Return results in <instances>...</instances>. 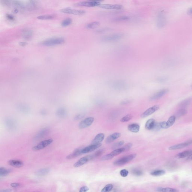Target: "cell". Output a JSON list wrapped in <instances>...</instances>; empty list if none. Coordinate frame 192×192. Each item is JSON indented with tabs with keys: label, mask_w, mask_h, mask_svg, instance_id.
Instances as JSON below:
<instances>
[{
	"label": "cell",
	"mask_w": 192,
	"mask_h": 192,
	"mask_svg": "<svg viewBox=\"0 0 192 192\" xmlns=\"http://www.w3.org/2000/svg\"><path fill=\"white\" fill-rule=\"evenodd\" d=\"M64 38L61 37H55L48 39L42 42L41 45L45 46H53L61 45L65 43Z\"/></svg>",
	"instance_id": "cell-1"
},
{
	"label": "cell",
	"mask_w": 192,
	"mask_h": 192,
	"mask_svg": "<svg viewBox=\"0 0 192 192\" xmlns=\"http://www.w3.org/2000/svg\"><path fill=\"white\" fill-rule=\"evenodd\" d=\"M136 156V154L134 153L122 157L115 161L114 162V165L116 166H121L126 164L134 159Z\"/></svg>",
	"instance_id": "cell-2"
},
{
	"label": "cell",
	"mask_w": 192,
	"mask_h": 192,
	"mask_svg": "<svg viewBox=\"0 0 192 192\" xmlns=\"http://www.w3.org/2000/svg\"><path fill=\"white\" fill-rule=\"evenodd\" d=\"M125 151V149L124 147H121V148L114 150L112 152L110 153L104 155L101 158V161H105L110 160V159H112L115 156H117L118 155H119L120 153H122L123 152Z\"/></svg>",
	"instance_id": "cell-3"
},
{
	"label": "cell",
	"mask_w": 192,
	"mask_h": 192,
	"mask_svg": "<svg viewBox=\"0 0 192 192\" xmlns=\"http://www.w3.org/2000/svg\"><path fill=\"white\" fill-rule=\"evenodd\" d=\"M53 141V140L52 139H49L43 140L38 143L37 145L33 147H32V149L35 151H39L43 149L50 144H51Z\"/></svg>",
	"instance_id": "cell-4"
},
{
	"label": "cell",
	"mask_w": 192,
	"mask_h": 192,
	"mask_svg": "<svg viewBox=\"0 0 192 192\" xmlns=\"http://www.w3.org/2000/svg\"><path fill=\"white\" fill-rule=\"evenodd\" d=\"M123 36L124 35L123 34L118 33L104 36L102 38L101 40L104 42L116 41L122 38Z\"/></svg>",
	"instance_id": "cell-5"
},
{
	"label": "cell",
	"mask_w": 192,
	"mask_h": 192,
	"mask_svg": "<svg viewBox=\"0 0 192 192\" xmlns=\"http://www.w3.org/2000/svg\"><path fill=\"white\" fill-rule=\"evenodd\" d=\"M94 158L93 155H89L81 158L79 159L74 164V167L75 168L80 167L85 164L87 163L94 159Z\"/></svg>",
	"instance_id": "cell-6"
},
{
	"label": "cell",
	"mask_w": 192,
	"mask_h": 192,
	"mask_svg": "<svg viewBox=\"0 0 192 192\" xmlns=\"http://www.w3.org/2000/svg\"><path fill=\"white\" fill-rule=\"evenodd\" d=\"M100 2L99 1H83L77 3L75 5L77 6H85V7H92L99 6L100 5Z\"/></svg>",
	"instance_id": "cell-7"
},
{
	"label": "cell",
	"mask_w": 192,
	"mask_h": 192,
	"mask_svg": "<svg viewBox=\"0 0 192 192\" xmlns=\"http://www.w3.org/2000/svg\"><path fill=\"white\" fill-rule=\"evenodd\" d=\"M94 121V118L93 117L86 118L80 122L79 124V127L80 129L86 128L92 125Z\"/></svg>",
	"instance_id": "cell-8"
},
{
	"label": "cell",
	"mask_w": 192,
	"mask_h": 192,
	"mask_svg": "<svg viewBox=\"0 0 192 192\" xmlns=\"http://www.w3.org/2000/svg\"><path fill=\"white\" fill-rule=\"evenodd\" d=\"M176 116H172L169 118L167 121H164L160 123V126L161 129H167L172 126L176 120Z\"/></svg>",
	"instance_id": "cell-9"
},
{
	"label": "cell",
	"mask_w": 192,
	"mask_h": 192,
	"mask_svg": "<svg viewBox=\"0 0 192 192\" xmlns=\"http://www.w3.org/2000/svg\"><path fill=\"white\" fill-rule=\"evenodd\" d=\"M60 12L65 14H72L74 15H82L85 14V11L81 10H74L69 8H65L62 9L60 10Z\"/></svg>",
	"instance_id": "cell-10"
},
{
	"label": "cell",
	"mask_w": 192,
	"mask_h": 192,
	"mask_svg": "<svg viewBox=\"0 0 192 192\" xmlns=\"http://www.w3.org/2000/svg\"><path fill=\"white\" fill-rule=\"evenodd\" d=\"M192 144V139L187 140L185 142L181 143L178 144L177 145H174L169 147V149L170 150H176L180 149L182 148L187 147L190 145Z\"/></svg>",
	"instance_id": "cell-11"
},
{
	"label": "cell",
	"mask_w": 192,
	"mask_h": 192,
	"mask_svg": "<svg viewBox=\"0 0 192 192\" xmlns=\"http://www.w3.org/2000/svg\"><path fill=\"white\" fill-rule=\"evenodd\" d=\"M159 108V106L158 105H155L146 110L141 114L140 117L142 118L148 117L151 114H153Z\"/></svg>",
	"instance_id": "cell-12"
},
{
	"label": "cell",
	"mask_w": 192,
	"mask_h": 192,
	"mask_svg": "<svg viewBox=\"0 0 192 192\" xmlns=\"http://www.w3.org/2000/svg\"><path fill=\"white\" fill-rule=\"evenodd\" d=\"M101 145L102 144L101 143L98 144H91V145L82 149L81 153L82 154H85L94 151L95 150L100 147Z\"/></svg>",
	"instance_id": "cell-13"
},
{
	"label": "cell",
	"mask_w": 192,
	"mask_h": 192,
	"mask_svg": "<svg viewBox=\"0 0 192 192\" xmlns=\"http://www.w3.org/2000/svg\"><path fill=\"white\" fill-rule=\"evenodd\" d=\"M166 20L165 14L163 12H161L159 13L158 16L157 24L159 28H163L165 24Z\"/></svg>",
	"instance_id": "cell-14"
},
{
	"label": "cell",
	"mask_w": 192,
	"mask_h": 192,
	"mask_svg": "<svg viewBox=\"0 0 192 192\" xmlns=\"http://www.w3.org/2000/svg\"><path fill=\"white\" fill-rule=\"evenodd\" d=\"M99 7L103 9L110 10H119L122 9V5L118 4H102L99 6Z\"/></svg>",
	"instance_id": "cell-15"
},
{
	"label": "cell",
	"mask_w": 192,
	"mask_h": 192,
	"mask_svg": "<svg viewBox=\"0 0 192 192\" xmlns=\"http://www.w3.org/2000/svg\"><path fill=\"white\" fill-rule=\"evenodd\" d=\"M49 132V130L48 128H44L39 131L36 134L34 137V139L35 140H38L43 139L46 136Z\"/></svg>",
	"instance_id": "cell-16"
},
{
	"label": "cell",
	"mask_w": 192,
	"mask_h": 192,
	"mask_svg": "<svg viewBox=\"0 0 192 192\" xmlns=\"http://www.w3.org/2000/svg\"><path fill=\"white\" fill-rule=\"evenodd\" d=\"M168 92V90L167 89L161 90L158 92L156 93V94H155L154 95L152 96L150 98V100L154 101L158 100L159 99L163 97V96L165 94H167Z\"/></svg>",
	"instance_id": "cell-17"
},
{
	"label": "cell",
	"mask_w": 192,
	"mask_h": 192,
	"mask_svg": "<svg viewBox=\"0 0 192 192\" xmlns=\"http://www.w3.org/2000/svg\"><path fill=\"white\" fill-rule=\"evenodd\" d=\"M5 123L7 128L10 130H14L16 126V122L11 118H6L5 119Z\"/></svg>",
	"instance_id": "cell-18"
},
{
	"label": "cell",
	"mask_w": 192,
	"mask_h": 192,
	"mask_svg": "<svg viewBox=\"0 0 192 192\" xmlns=\"http://www.w3.org/2000/svg\"><path fill=\"white\" fill-rule=\"evenodd\" d=\"M121 136V134L119 132H115L112 134L111 135L107 138L106 140V143L108 144L112 143L116 140L118 139Z\"/></svg>",
	"instance_id": "cell-19"
},
{
	"label": "cell",
	"mask_w": 192,
	"mask_h": 192,
	"mask_svg": "<svg viewBox=\"0 0 192 192\" xmlns=\"http://www.w3.org/2000/svg\"><path fill=\"white\" fill-rule=\"evenodd\" d=\"M105 138V135L103 133L98 134H97L93 140L92 141V144H98L101 143L104 140Z\"/></svg>",
	"instance_id": "cell-20"
},
{
	"label": "cell",
	"mask_w": 192,
	"mask_h": 192,
	"mask_svg": "<svg viewBox=\"0 0 192 192\" xmlns=\"http://www.w3.org/2000/svg\"><path fill=\"white\" fill-rule=\"evenodd\" d=\"M156 124V122L154 119H149L146 123L145 128L148 130H153Z\"/></svg>",
	"instance_id": "cell-21"
},
{
	"label": "cell",
	"mask_w": 192,
	"mask_h": 192,
	"mask_svg": "<svg viewBox=\"0 0 192 192\" xmlns=\"http://www.w3.org/2000/svg\"><path fill=\"white\" fill-rule=\"evenodd\" d=\"M128 129L130 131L133 133H137L139 132L140 129L139 125L136 123L130 124L128 126Z\"/></svg>",
	"instance_id": "cell-22"
},
{
	"label": "cell",
	"mask_w": 192,
	"mask_h": 192,
	"mask_svg": "<svg viewBox=\"0 0 192 192\" xmlns=\"http://www.w3.org/2000/svg\"><path fill=\"white\" fill-rule=\"evenodd\" d=\"M8 163L10 165L17 167L20 168L23 165V163L22 161L18 160H11L8 161Z\"/></svg>",
	"instance_id": "cell-23"
},
{
	"label": "cell",
	"mask_w": 192,
	"mask_h": 192,
	"mask_svg": "<svg viewBox=\"0 0 192 192\" xmlns=\"http://www.w3.org/2000/svg\"><path fill=\"white\" fill-rule=\"evenodd\" d=\"M81 149H76L72 153L68 155L66 157V158L68 159H71L78 157L82 154Z\"/></svg>",
	"instance_id": "cell-24"
},
{
	"label": "cell",
	"mask_w": 192,
	"mask_h": 192,
	"mask_svg": "<svg viewBox=\"0 0 192 192\" xmlns=\"http://www.w3.org/2000/svg\"><path fill=\"white\" fill-rule=\"evenodd\" d=\"M192 153V150H188L180 152L176 155V157L179 159L183 158L186 157H189Z\"/></svg>",
	"instance_id": "cell-25"
},
{
	"label": "cell",
	"mask_w": 192,
	"mask_h": 192,
	"mask_svg": "<svg viewBox=\"0 0 192 192\" xmlns=\"http://www.w3.org/2000/svg\"><path fill=\"white\" fill-rule=\"evenodd\" d=\"M50 172L49 169H41L35 172V175L38 176H43L48 175Z\"/></svg>",
	"instance_id": "cell-26"
},
{
	"label": "cell",
	"mask_w": 192,
	"mask_h": 192,
	"mask_svg": "<svg viewBox=\"0 0 192 192\" xmlns=\"http://www.w3.org/2000/svg\"><path fill=\"white\" fill-rule=\"evenodd\" d=\"M157 191L158 192H178L179 190L177 189L171 188H158Z\"/></svg>",
	"instance_id": "cell-27"
},
{
	"label": "cell",
	"mask_w": 192,
	"mask_h": 192,
	"mask_svg": "<svg viewBox=\"0 0 192 192\" xmlns=\"http://www.w3.org/2000/svg\"><path fill=\"white\" fill-rule=\"evenodd\" d=\"M67 110L64 108H61L57 110L56 114L58 117L60 118H63L67 115Z\"/></svg>",
	"instance_id": "cell-28"
},
{
	"label": "cell",
	"mask_w": 192,
	"mask_h": 192,
	"mask_svg": "<svg viewBox=\"0 0 192 192\" xmlns=\"http://www.w3.org/2000/svg\"><path fill=\"white\" fill-rule=\"evenodd\" d=\"M165 171L164 170H157L152 171L151 175L153 176H159L165 175Z\"/></svg>",
	"instance_id": "cell-29"
},
{
	"label": "cell",
	"mask_w": 192,
	"mask_h": 192,
	"mask_svg": "<svg viewBox=\"0 0 192 192\" xmlns=\"http://www.w3.org/2000/svg\"><path fill=\"white\" fill-rule=\"evenodd\" d=\"M12 4L14 6L18 8H25L27 6V5H25L24 3L20 1H17V0H14V1H11Z\"/></svg>",
	"instance_id": "cell-30"
},
{
	"label": "cell",
	"mask_w": 192,
	"mask_h": 192,
	"mask_svg": "<svg viewBox=\"0 0 192 192\" xmlns=\"http://www.w3.org/2000/svg\"><path fill=\"white\" fill-rule=\"evenodd\" d=\"M100 25V22H94L87 24L86 25V28L89 29H95V28L98 27Z\"/></svg>",
	"instance_id": "cell-31"
},
{
	"label": "cell",
	"mask_w": 192,
	"mask_h": 192,
	"mask_svg": "<svg viewBox=\"0 0 192 192\" xmlns=\"http://www.w3.org/2000/svg\"><path fill=\"white\" fill-rule=\"evenodd\" d=\"M32 32L30 30H24L22 33L23 36L24 38L26 40L30 39L32 36Z\"/></svg>",
	"instance_id": "cell-32"
},
{
	"label": "cell",
	"mask_w": 192,
	"mask_h": 192,
	"mask_svg": "<svg viewBox=\"0 0 192 192\" xmlns=\"http://www.w3.org/2000/svg\"><path fill=\"white\" fill-rule=\"evenodd\" d=\"M10 170L4 167L0 168V176H6L10 172Z\"/></svg>",
	"instance_id": "cell-33"
},
{
	"label": "cell",
	"mask_w": 192,
	"mask_h": 192,
	"mask_svg": "<svg viewBox=\"0 0 192 192\" xmlns=\"http://www.w3.org/2000/svg\"><path fill=\"white\" fill-rule=\"evenodd\" d=\"M55 17V15L49 14V15L40 16L38 17L37 18L39 20H50V19H53V18H54Z\"/></svg>",
	"instance_id": "cell-34"
},
{
	"label": "cell",
	"mask_w": 192,
	"mask_h": 192,
	"mask_svg": "<svg viewBox=\"0 0 192 192\" xmlns=\"http://www.w3.org/2000/svg\"><path fill=\"white\" fill-rule=\"evenodd\" d=\"M130 18L128 16H122L119 17H118L115 18L113 20L114 22H121L123 21H126L128 20Z\"/></svg>",
	"instance_id": "cell-35"
},
{
	"label": "cell",
	"mask_w": 192,
	"mask_h": 192,
	"mask_svg": "<svg viewBox=\"0 0 192 192\" xmlns=\"http://www.w3.org/2000/svg\"><path fill=\"white\" fill-rule=\"evenodd\" d=\"M132 173L136 176H141L143 175V172L140 169H134L132 170Z\"/></svg>",
	"instance_id": "cell-36"
},
{
	"label": "cell",
	"mask_w": 192,
	"mask_h": 192,
	"mask_svg": "<svg viewBox=\"0 0 192 192\" xmlns=\"http://www.w3.org/2000/svg\"><path fill=\"white\" fill-rule=\"evenodd\" d=\"M72 20L71 18H67L63 20L61 23L62 26L66 27L70 25L72 23Z\"/></svg>",
	"instance_id": "cell-37"
},
{
	"label": "cell",
	"mask_w": 192,
	"mask_h": 192,
	"mask_svg": "<svg viewBox=\"0 0 192 192\" xmlns=\"http://www.w3.org/2000/svg\"><path fill=\"white\" fill-rule=\"evenodd\" d=\"M113 187V186L111 184L107 185L105 187L101 190V192H110L112 190Z\"/></svg>",
	"instance_id": "cell-38"
},
{
	"label": "cell",
	"mask_w": 192,
	"mask_h": 192,
	"mask_svg": "<svg viewBox=\"0 0 192 192\" xmlns=\"http://www.w3.org/2000/svg\"><path fill=\"white\" fill-rule=\"evenodd\" d=\"M132 118L133 116L131 114H128L122 118L120 119V122H127L132 119Z\"/></svg>",
	"instance_id": "cell-39"
},
{
	"label": "cell",
	"mask_w": 192,
	"mask_h": 192,
	"mask_svg": "<svg viewBox=\"0 0 192 192\" xmlns=\"http://www.w3.org/2000/svg\"><path fill=\"white\" fill-rule=\"evenodd\" d=\"M124 144V141H120L119 142H116L113 145L112 147V149H113L115 150L119 148V147L123 145Z\"/></svg>",
	"instance_id": "cell-40"
},
{
	"label": "cell",
	"mask_w": 192,
	"mask_h": 192,
	"mask_svg": "<svg viewBox=\"0 0 192 192\" xmlns=\"http://www.w3.org/2000/svg\"><path fill=\"white\" fill-rule=\"evenodd\" d=\"M18 109L20 111L24 113H27L28 112L29 110V107L27 106L24 104H20L18 106Z\"/></svg>",
	"instance_id": "cell-41"
},
{
	"label": "cell",
	"mask_w": 192,
	"mask_h": 192,
	"mask_svg": "<svg viewBox=\"0 0 192 192\" xmlns=\"http://www.w3.org/2000/svg\"><path fill=\"white\" fill-rule=\"evenodd\" d=\"M187 111L185 109H182L179 110L177 113V117H181L187 114Z\"/></svg>",
	"instance_id": "cell-42"
},
{
	"label": "cell",
	"mask_w": 192,
	"mask_h": 192,
	"mask_svg": "<svg viewBox=\"0 0 192 192\" xmlns=\"http://www.w3.org/2000/svg\"><path fill=\"white\" fill-rule=\"evenodd\" d=\"M191 101V98L187 99L185 100L182 101V102L180 104V106L182 107H185L188 106L189 104H190Z\"/></svg>",
	"instance_id": "cell-43"
},
{
	"label": "cell",
	"mask_w": 192,
	"mask_h": 192,
	"mask_svg": "<svg viewBox=\"0 0 192 192\" xmlns=\"http://www.w3.org/2000/svg\"><path fill=\"white\" fill-rule=\"evenodd\" d=\"M104 152V150L103 149L99 150L98 151L96 152L95 154L94 155H93V157H94V158H96L101 156V155L103 154Z\"/></svg>",
	"instance_id": "cell-44"
},
{
	"label": "cell",
	"mask_w": 192,
	"mask_h": 192,
	"mask_svg": "<svg viewBox=\"0 0 192 192\" xmlns=\"http://www.w3.org/2000/svg\"><path fill=\"white\" fill-rule=\"evenodd\" d=\"M120 174L121 176L124 177H126L128 175L129 172L127 170H126V169H123L120 171Z\"/></svg>",
	"instance_id": "cell-45"
},
{
	"label": "cell",
	"mask_w": 192,
	"mask_h": 192,
	"mask_svg": "<svg viewBox=\"0 0 192 192\" xmlns=\"http://www.w3.org/2000/svg\"><path fill=\"white\" fill-rule=\"evenodd\" d=\"M89 190V188L87 186H83L80 188L79 192H87Z\"/></svg>",
	"instance_id": "cell-46"
},
{
	"label": "cell",
	"mask_w": 192,
	"mask_h": 192,
	"mask_svg": "<svg viewBox=\"0 0 192 192\" xmlns=\"http://www.w3.org/2000/svg\"><path fill=\"white\" fill-rule=\"evenodd\" d=\"M132 143H128L125 146H124V147L126 151H129V150L132 147Z\"/></svg>",
	"instance_id": "cell-47"
},
{
	"label": "cell",
	"mask_w": 192,
	"mask_h": 192,
	"mask_svg": "<svg viewBox=\"0 0 192 192\" xmlns=\"http://www.w3.org/2000/svg\"><path fill=\"white\" fill-rule=\"evenodd\" d=\"M110 28H105V29H102L98 30H97L96 32L98 33H103L110 31Z\"/></svg>",
	"instance_id": "cell-48"
},
{
	"label": "cell",
	"mask_w": 192,
	"mask_h": 192,
	"mask_svg": "<svg viewBox=\"0 0 192 192\" xmlns=\"http://www.w3.org/2000/svg\"><path fill=\"white\" fill-rule=\"evenodd\" d=\"M84 116H84V114H79L75 117V118H74V119L75 120H79L83 118L84 117Z\"/></svg>",
	"instance_id": "cell-49"
},
{
	"label": "cell",
	"mask_w": 192,
	"mask_h": 192,
	"mask_svg": "<svg viewBox=\"0 0 192 192\" xmlns=\"http://www.w3.org/2000/svg\"><path fill=\"white\" fill-rule=\"evenodd\" d=\"M11 186L13 188H16V187H18L21 185L20 183H12L10 184Z\"/></svg>",
	"instance_id": "cell-50"
},
{
	"label": "cell",
	"mask_w": 192,
	"mask_h": 192,
	"mask_svg": "<svg viewBox=\"0 0 192 192\" xmlns=\"http://www.w3.org/2000/svg\"><path fill=\"white\" fill-rule=\"evenodd\" d=\"M6 17H7V18L8 19H9V20H13L14 19V17L12 15H11V14L7 15Z\"/></svg>",
	"instance_id": "cell-51"
},
{
	"label": "cell",
	"mask_w": 192,
	"mask_h": 192,
	"mask_svg": "<svg viewBox=\"0 0 192 192\" xmlns=\"http://www.w3.org/2000/svg\"><path fill=\"white\" fill-rule=\"evenodd\" d=\"M187 12H188L189 15L192 16V7L190 8L188 10Z\"/></svg>",
	"instance_id": "cell-52"
},
{
	"label": "cell",
	"mask_w": 192,
	"mask_h": 192,
	"mask_svg": "<svg viewBox=\"0 0 192 192\" xmlns=\"http://www.w3.org/2000/svg\"><path fill=\"white\" fill-rule=\"evenodd\" d=\"M11 191H12V190L10 189H7L1 190V192H11Z\"/></svg>",
	"instance_id": "cell-53"
},
{
	"label": "cell",
	"mask_w": 192,
	"mask_h": 192,
	"mask_svg": "<svg viewBox=\"0 0 192 192\" xmlns=\"http://www.w3.org/2000/svg\"><path fill=\"white\" fill-rule=\"evenodd\" d=\"M19 44L22 46H25L27 45L28 44L25 42H20L19 43Z\"/></svg>",
	"instance_id": "cell-54"
},
{
	"label": "cell",
	"mask_w": 192,
	"mask_h": 192,
	"mask_svg": "<svg viewBox=\"0 0 192 192\" xmlns=\"http://www.w3.org/2000/svg\"><path fill=\"white\" fill-rule=\"evenodd\" d=\"M129 102H130V101H122V102H121V104L124 105L126 104H128Z\"/></svg>",
	"instance_id": "cell-55"
},
{
	"label": "cell",
	"mask_w": 192,
	"mask_h": 192,
	"mask_svg": "<svg viewBox=\"0 0 192 192\" xmlns=\"http://www.w3.org/2000/svg\"><path fill=\"white\" fill-rule=\"evenodd\" d=\"M187 161H191L192 160V153L190 155V156L188 157L187 158Z\"/></svg>",
	"instance_id": "cell-56"
}]
</instances>
